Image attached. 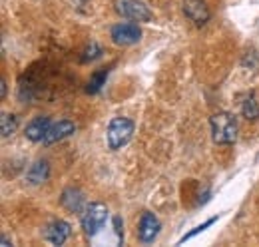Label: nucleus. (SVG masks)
<instances>
[{
  "label": "nucleus",
  "instance_id": "1",
  "mask_svg": "<svg viewBox=\"0 0 259 247\" xmlns=\"http://www.w3.org/2000/svg\"><path fill=\"white\" fill-rule=\"evenodd\" d=\"M211 140L218 146H231L237 140V120L231 112H215L209 118Z\"/></svg>",
  "mask_w": 259,
  "mask_h": 247
},
{
  "label": "nucleus",
  "instance_id": "2",
  "mask_svg": "<svg viewBox=\"0 0 259 247\" xmlns=\"http://www.w3.org/2000/svg\"><path fill=\"white\" fill-rule=\"evenodd\" d=\"M134 136V122L130 118L124 116H118V118H112L108 124V130H106V142H108V148L110 150H120L128 144Z\"/></svg>",
  "mask_w": 259,
  "mask_h": 247
},
{
  "label": "nucleus",
  "instance_id": "3",
  "mask_svg": "<svg viewBox=\"0 0 259 247\" xmlns=\"http://www.w3.org/2000/svg\"><path fill=\"white\" fill-rule=\"evenodd\" d=\"M106 219H108V208L100 201H92L84 208L82 217H80V223H82V231L86 237H94L102 231V227L106 225Z\"/></svg>",
  "mask_w": 259,
  "mask_h": 247
},
{
  "label": "nucleus",
  "instance_id": "4",
  "mask_svg": "<svg viewBox=\"0 0 259 247\" xmlns=\"http://www.w3.org/2000/svg\"><path fill=\"white\" fill-rule=\"evenodd\" d=\"M114 10L122 16L134 22H150L152 10L142 0H114Z\"/></svg>",
  "mask_w": 259,
  "mask_h": 247
},
{
  "label": "nucleus",
  "instance_id": "5",
  "mask_svg": "<svg viewBox=\"0 0 259 247\" xmlns=\"http://www.w3.org/2000/svg\"><path fill=\"white\" fill-rule=\"evenodd\" d=\"M110 38L118 46H132V44H138L142 40V28L134 20L132 22H118L112 26Z\"/></svg>",
  "mask_w": 259,
  "mask_h": 247
},
{
  "label": "nucleus",
  "instance_id": "6",
  "mask_svg": "<svg viewBox=\"0 0 259 247\" xmlns=\"http://www.w3.org/2000/svg\"><path fill=\"white\" fill-rule=\"evenodd\" d=\"M160 229H162L160 219L154 216L152 212H144L142 217H140V221H138V239L142 243H152V241H156Z\"/></svg>",
  "mask_w": 259,
  "mask_h": 247
},
{
  "label": "nucleus",
  "instance_id": "7",
  "mask_svg": "<svg viewBox=\"0 0 259 247\" xmlns=\"http://www.w3.org/2000/svg\"><path fill=\"white\" fill-rule=\"evenodd\" d=\"M184 14L195 26H203L211 18V12H209L205 0H184Z\"/></svg>",
  "mask_w": 259,
  "mask_h": 247
},
{
  "label": "nucleus",
  "instance_id": "8",
  "mask_svg": "<svg viewBox=\"0 0 259 247\" xmlns=\"http://www.w3.org/2000/svg\"><path fill=\"white\" fill-rule=\"evenodd\" d=\"M70 235H72V227L64 219H54L44 229V239L48 243H52V245H62V243H66V239Z\"/></svg>",
  "mask_w": 259,
  "mask_h": 247
},
{
  "label": "nucleus",
  "instance_id": "9",
  "mask_svg": "<svg viewBox=\"0 0 259 247\" xmlns=\"http://www.w3.org/2000/svg\"><path fill=\"white\" fill-rule=\"evenodd\" d=\"M74 132H76L74 122H70V120H58L56 124L50 126V130L46 132L42 144H44V146H52V144H56V142L68 138V136H72Z\"/></svg>",
  "mask_w": 259,
  "mask_h": 247
},
{
  "label": "nucleus",
  "instance_id": "10",
  "mask_svg": "<svg viewBox=\"0 0 259 247\" xmlns=\"http://www.w3.org/2000/svg\"><path fill=\"white\" fill-rule=\"evenodd\" d=\"M60 203H62V208L68 210L70 214H82L84 208L88 205L86 199H84V193L78 187H66L64 191H62Z\"/></svg>",
  "mask_w": 259,
  "mask_h": 247
},
{
  "label": "nucleus",
  "instance_id": "11",
  "mask_svg": "<svg viewBox=\"0 0 259 247\" xmlns=\"http://www.w3.org/2000/svg\"><path fill=\"white\" fill-rule=\"evenodd\" d=\"M50 118L48 116H38V118H34L32 122L26 126V130H24V136L30 140V142H42L44 140V136H46V132L50 130Z\"/></svg>",
  "mask_w": 259,
  "mask_h": 247
},
{
  "label": "nucleus",
  "instance_id": "12",
  "mask_svg": "<svg viewBox=\"0 0 259 247\" xmlns=\"http://www.w3.org/2000/svg\"><path fill=\"white\" fill-rule=\"evenodd\" d=\"M48 176H50V163H48L46 159L34 161L32 166H30V170L26 172V180L34 185L44 184V182L48 180Z\"/></svg>",
  "mask_w": 259,
  "mask_h": 247
},
{
  "label": "nucleus",
  "instance_id": "13",
  "mask_svg": "<svg viewBox=\"0 0 259 247\" xmlns=\"http://www.w3.org/2000/svg\"><path fill=\"white\" fill-rule=\"evenodd\" d=\"M108 74H110V68H100V70H96V72L92 74V78H90L88 86H86V92H88V94H98V92H100V90H102V86L106 84Z\"/></svg>",
  "mask_w": 259,
  "mask_h": 247
},
{
  "label": "nucleus",
  "instance_id": "14",
  "mask_svg": "<svg viewBox=\"0 0 259 247\" xmlns=\"http://www.w3.org/2000/svg\"><path fill=\"white\" fill-rule=\"evenodd\" d=\"M241 116L245 120H251V122L259 120V104L255 100V96H249V98H245L241 102Z\"/></svg>",
  "mask_w": 259,
  "mask_h": 247
},
{
  "label": "nucleus",
  "instance_id": "15",
  "mask_svg": "<svg viewBox=\"0 0 259 247\" xmlns=\"http://www.w3.org/2000/svg\"><path fill=\"white\" fill-rule=\"evenodd\" d=\"M18 128V118L14 114H2L0 118V132H2V138H8L16 132Z\"/></svg>",
  "mask_w": 259,
  "mask_h": 247
},
{
  "label": "nucleus",
  "instance_id": "16",
  "mask_svg": "<svg viewBox=\"0 0 259 247\" xmlns=\"http://www.w3.org/2000/svg\"><path fill=\"white\" fill-rule=\"evenodd\" d=\"M100 54H102V48L98 46L96 42H90V46L84 50V54H82V58H80V60H82V62H92V60H96Z\"/></svg>",
  "mask_w": 259,
  "mask_h": 247
},
{
  "label": "nucleus",
  "instance_id": "17",
  "mask_svg": "<svg viewBox=\"0 0 259 247\" xmlns=\"http://www.w3.org/2000/svg\"><path fill=\"white\" fill-rule=\"evenodd\" d=\"M215 221H218V217H211V219H207L205 223H201V225H197V227H195L194 231H190V233H186V235H184V237L180 239V243H184V241H188V239H192L194 235H197V233H201V231H203L205 227H209V225H213Z\"/></svg>",
  "mask_w": 259,
  "mask_h": 247
},
{
  "label": "nucleus",
  "instance_id": "18",
  "mask_svg": "<svg viewBox=\"0 0 259 247\" xmlns=\"http://www.w3.org/2000/svg\"><path fill=\"white\" fill-rule=\"evenodd\" d=\"M114 231H116V235H118V239H120V243H122V239H124V221H122V217L116 216L114 217Z\"/></svg>",
  "mask_w": 259,
  "mask_h": 247
},
{
  "label": "nucleus",
  "instance_id": "19",
  "mask_svg": "<svg viewBox=\"0 0 259 247\" xmlns=\"http://www.w3.org/2000/svg\"><path fill=\"white\" fill-rule=\"evenodd\" d=\"M0 98H2V100L6 98V80H4V78L0 80Z\"/></svg>",
  "mask_w": 259,
  "mask_h": 247
},
{
  "label": "nucleus",
  "instance_id": "20",
  "mask_svg": "<svg viewBox=\"0 0 259 247\" xmlns=\"http://www.w3.org/2000/svg\"><path fill=\"white\" fill-rule=\"evenodd\" d=\"M0 243H2V247L10 245V241H8V237H6V235H2V241H0Z\"/></svg>",
  "mask_w": 259,
  "mask_h": 247
}]
</instances>
